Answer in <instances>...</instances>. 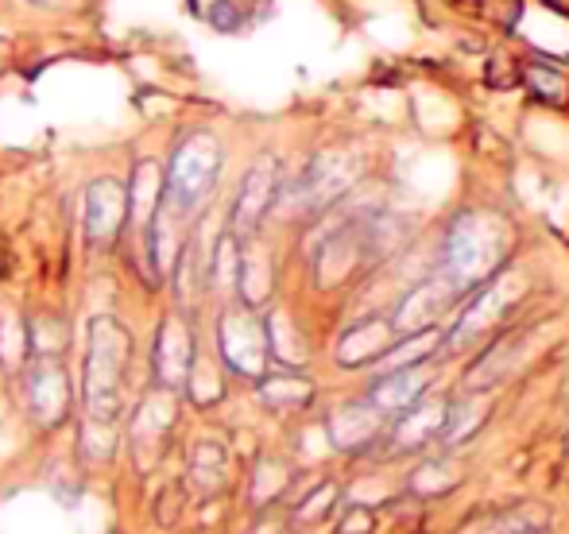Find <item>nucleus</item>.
<instances>
[{"label": "nucleus", "mask_w": 569, "mask_h": 534, "mask_svg": "<svg viewBox=\"0 0 569 534\" xmlns=\"http://www.w3.org/2000/svg\"><path fill=\"white\" fill-rule=\"evenodd\" d=\"M160 209H163V170L160 163L140 160L132 170V182H128V221L148 232Z\"/></svg>", "instance_id": "obj_9"}, {"label": "nucleus", "mask_w": 569, "mask_h": 534, "mask_svg": "<svg viewBox=\"0 0 569 534\" xmlns=\"http://www.w3.org/2000/svg\"><path fill=\"white\" fill-rule=\"evenodd\" d=\"M519 81H527L534 98L546 101V105H569V78L554 66H543V63H527L519 71Z\"/></svg>", "instance_id": "obj_12"}, {"label": "nucleus", "mask_w": 569, "mask_h": 534, "mask_svg": "<svg viewBox=\"0 0 569 534\" xmlns=\"http://www.w3.org/2000/svg\"><path fill=\"white\" fill-rule=\"evenodd\" d=\"M217 345H222V356L229 360V368H237L241 376H264L267 345H271V341H267V330L249 310L222 314Z\"/></svg>", "instance_id": "obj_3"}, {"label": "nucleus", "mask_w": 569, "mask_h": 534, "mask_svg": "<svg viewBox=\"0 0 569 534\" xmlns=\"http://www.w3.org/2000/svg\"><path fill=\"white\" fill-rule=\"evenodd\" d=\"M132 338L113 318H98L89 330L86 356V410L93 422H113L121 410V380H125Z\"/></svg>", "instance_id": "obj_2"}, {"label": "nucleus", "mask_w": 569, "mask_h": 534, "mask_svg": "<svg viewBox=\"0 0 569 534\" xmlns=\"http://www.w3.org/2000/svg\"><path fill=\"white\" fill-rule=\"evenodd\" d=\"M27 353V330L16 321L12 310H0V365L16 368Z\"/></svg>", "instance_id": "obj_13"}, {"label": "nucleus", "mask_w": 569, "mask_h": 534, "mask_svg": "<svg viewBox=\"0 0 569 534\" xmlns=\"http://www.w3.org/2000/svg\"><path fill=\"white\" fill-rule=\"evenodd\" d=\"M392 326L383 318H372V321H361L356 330H349L341 338V365H368V360H380L388 348H392Z\"/></svg>", "instance_id": "obj_10"}, {"label": "nucleus", "mask_w": 569, "mask_h": 534, "mask_svg": "<svg viewBox=\"0 0 569 534\" xmlns=\"http://www.w3.org/2000/svg\"><path fill=\"white\" fill-rule=\"evenodd\" d=\"M260 392H264L267 403H276V407H294V403L311 399V383L294 380V376H271V380H264Z\"/></svg>", "instance_id": "obj_14"}, {"label": "nucleus", "mask_w": 569, "mask_h": 534, "mask_svg": "<svg viewBox=\"0 0 569 534\" xmlns=\"http://www.w3.org/2000/svg\"><path fill=\"white\" fill-rule=\"evenodd\" d=\"M484 229L477 217H461V221L450 229V244H445V276H450V283L461 291V287H469L472 279L481 276L484 267Z\"/></svg>", "instance_id": "obj_8"}, {"label": "nucleus", "mask_w": 569, "mask_h": 534, "mask_svg": "<svg viewBox=\"0 0 569 534\" xmlns=\"http://www.w3.org/2000/svg\"><path fill=\"white\" fill-rule=\"evenodd\" d=\"M422 387H427V376H422V368H400V372H392L388 380L376 383L372 403L380 410H407L410 403L422 395Z\"/></svg>", "instance_id": "obj_11"}, {"label": "nucleus", "mask_w": 569, "mask_h": 534, "mask_svg": "<svg viewBox=\"0 0 569 534\" xmlns=\"http://www.w3.org/2000/svg\"><path fill=\"white\" fill-rule=\"evenodd\" d=\"M128 221V190L116 178H98L86 194V237L93 249L109 244L125 232Z\"/></svg>", "instance_id": "obj_5"}, {"label": "nucleus", "mask_w": 569, "mask_h": 534, "mask_svg": "<svg viewBox=\"0 0 569 534\" xmlns=\"http://www.w3.org/2000/svg\"><path fill=\"white\" fill-rule=\"evenodd\" d=\"M276 198H279V163L271 155H260L249 167V175H244L237 202H232V237H244V232L256 229Z\"/></svg>", "instance_id": "obj_4"}, {"label": "nucleus", "mask_w": 569, "mask_h": 534, "mask_svg": "<svg viewBox=\"0 0 569 534\" xmlns=\"http://www.w3.org/2000/svg\"><path fill=\"white\" fill-rule=\"evenodd\" d=\"M27 403H31V415H36L43 427L66 419L71 410V380H66V368L59 356H36V368L27 376Z\"/></svg>", "instance_id": "obj_6"}, {"label": "nucleus", "mask_w": 569, "mask_h": 534, "mask_svg": "<svg viewBox=\"0 0 569 534\" xmlns=\"http://www.w3.org/2000/svg\"><path fill=\"white\" fill-rule=\"evenodd\" d=\"M194 372V330L170 314L155 333V380L163 387H182Z\"/></svg>", "instance_id": "obj_7"}, {"label": "nucleus", "mask_w": 569, "mask_h": 534, "mask_svg": "<svg viewBox=\"0 0 569 534\" xmlns=\"http://www.w3.org/2000/svg\"><path fill=\"white\" fill-rule=\"evenodd\" d=\"M31 4H63V0H31Z\"/></svg>", "instance_id": "obj_18"}, {"label": "nucleus", "mask_w": 569, "mask_h": 534, "mask_svg": "<svg viewBox=\"0 0 569 534\" xmlns=\"http://www.w3.org/2000/svg\"><path fill=\"white\" fill-rule=\"evenodd\" d=\"M554 12H561V16H569V0H546Z\"/></svg>", "instance_id": "obj_17"}, {"label": "nucleus", "mask_w": 569, "mask_h": 534, "mask_svg": "<svg viewBox=\"0 0 569 534\" xmlns=\"http://www.w3.org/2000/svg\"><path fill=\"white\" fill-rule=\"evenodd\" d=\"M484 81H489V86H496V89L519 86V66H511L507 59H492V66L484 71Z\"/></svg>", "instance_id": "obj_16"}, {"label": "nucleus", "mask_w": 569, "mask_h": 534, "mask_svg": "<svg viewBox=\"0 0 569 534\" xmlns=\"http://www.w3.org/2000/svg\"><path fill=\"white\" fill-rule=\"evenodd\" d=\"M222 143L210 132H194L178 143L170 155V167L163 175V209L175 217H190L214 194L222 175Z\"/></svg>", "instance_id": "obj_1"}, {"label": "nucleus", "mask_w": 569, "mask_h": 534, "mask_svg": "<svg viewBox=\"0 0 569 534\" xmlns=\"http://www.w3.org/2000/svg\"><path fill=\"white\" fill-rule=\"evenodd\" d=\"M210 24L217 27V31H225V36H232V31H241L244 27V12L237 0H217L214 9H210Z\"/></svg>", "instance_id": "obj_15"}]
</instances>
